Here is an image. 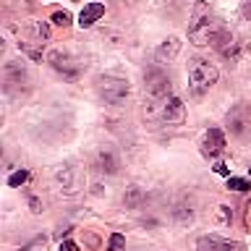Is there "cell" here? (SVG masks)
<instances>
[{
	"label": "cell",
	"instance_id": "cell-1",
	"mask_svg": "<svg viewBox=\"0 0 251 251\" xmlns=\"http://www.w3.org/2000/svg\"><path fill=\"white\" fill-rule=\"evenodd\" d=\"M225 31L227 29L223 26V21H220L215 13H209L207 8H199L196 19L188 24V39H191L196 47H204V45L215 47V42L225 34Z\"/></svg>",
	"mask_w": 251,
	"mask_h": 251
},
{
	"label": "cell",
	"instance_id": "cell-2",
	"mask_svg": "<svg viewBox=\"0 0 251 251\" xmlns=\"http://www.w3.org/2000/svg\"><path fill=\"white\" fill-rule=\"evenodd\" d=\"M147 115H157L165 123L180 126L186 121V105H183V100H180V97L170 94V97H165L160 102H152V105L147 107Z\"/></svg>",
	"mask_w": 251,
	"mask_h": 251
},
{
	"label": "cell",
	"instance_id": "cell-3",
	"mask_svg": "<svg viewBox=\"0 0 251 251\" xmlns=\"http://www.w3.org/2000/svg\"><path fill=\"white\" fill-rule=\"evenodd\" d=\"M217 81V68L212 63L201 60V58H194L188 63V84H191L194 94H204L209 92V86Z\"/></svg>",
	"mask_w": 251,
	"mask_h": 251
},
{
	"label": "cell",
	"instance_id": "cell-4",
	"mask_svg": "<svg viewBox=\"0 0 251 251\" xmlns=\"http://www.w3.org/2000/svg\"><path fill=\"white\" fill-rule=\"evenodd\" d=\"M225 126H227V131H230V136L246 139L251 133V102H238V105H233L225 115Z\"/></svg>",
	"mask_w": 251,
	"mask_h": 251
},
{
	"label": "cell",
	"instance_id": "cell-5",
	"mask_svg": "<svg viewBox=\"0 0 251 251\" xmlns=\"http://www.w3.org/2000/svg\"><path fill=\"white\" fill-rule=\"evenodd\" d=\"M97 92L105 102H110V105H121V102H126L131 94L128 81H126V78H118V76H102L97 81Z\"/></svg>",
	"mask_w": 251,
	"mask_h": 251
},
{
	"label": "cell",
	"instance_id": "cell-6",
	"mask_svg": "<svg viewBox=\"0 0 251 251\" xmlns=\"http://www.w3.org/2000/svg\"><path fill=\"white\" fill-rule=\"evenodd\" d=\"M144 89H147L149 102H160L165 97H170V78L165 76L162 71H149Z\"/></svg>",
	"mask_w": 251,
	"mask_h": 251
},
{
	"label": "cell",
	"instance_id": "cell-7",
	"mask_svg": "<svg viewBox=\"0 0 251 251\" xmlns=\"http://www.w3.org/2000/svg\"><path fill=\"white\" fill-rule=\"evenodd\" d=\"M196 249L199 251H243V243L225 241V238H217V235H201L196 241Z\"/></svg>",
	"mask_w": 251,
	"mask_h": 251
},
{
	"label": "cell",
	"instance_id": "cell-8",
	"mask_svg": "<svg viewBox=\"0 0 251 251\" xmlns=\"http://www.w3.org/2000/svg\"><path fill=\"white\" fill-rule=\"evenodd\" d=\"M225 152V133L220 128H209L204 133V141H201V154L204 157H220Z\"/></svg>",
	"mask_w": 251,
	"mask_h": 251
},
{
	"label": "cell",
	"instance_id": "cell-9",
	"mask_svg": "<svg viewBox=\"0 0 251 251\" xmlns=\"http://www.w3.org/2000/svg\"><path fill=\"white\" fill-rule=\"evenodd\" d=\"M50 63H52V68L58 71V74H63V78H68V81H74V78L78 76V63L71 60L66 52H52Z\"/></svg>",
	"mask_w": 251,
	"mask_h": 251
},
{
	"label": "cell",
	"instance_id": "cell-10",
	"mask_svg": "<svg viewBox=\"0 0 251 251\" xmlns=\"http://www.w3.org/2000/svg\"><path fill=\"white\" fill-rule=\"evenodd\" d=\"M102 16H105V5H102V3H89V5H84V11L78 13V26H81V29L92 26V24L100 21Z\"/></svg>",
	"mask_w": 251,
	"mask_h": 251
},
{
	"label": "cell",
	"instance_id": "cell-11",
	"mask_svg": "<svg viewBox=\"0 0 251 251\" xmlns=\"http://www.w3.org/2000/svg\"><path fill=\"white\" fill-rule=\"evenodd\" d=\"M178 50H180V39L178 37H168L160 47H157V60H160V63H170L178 55Z\"/></svg>",
	"mask_w": 251,
	"mask_h": 251
},
{
	"label": "cell",
	"instance_id": "cell-12",
	"mask_svg": "<svg viewBox=\"0 0 251 251\" xmlns=\"http://www.w3.org/2000/svg\"><path fill=\"white\" fill-rule=\"evenodd\" d=\"M74 176H76V168H60L58 176H55V178H58V183L66 188V194H76L78 191V180Z\"/></svg>",
	"mask_w": 251,
	"mask_h": 251
},
{
	"label": "cell",
	"instance_id": "cell-13",
	"mask_svg": "<svg viewBox=\"0 0 251 251\" xmlns=\"http://www.w3.org/2000/svg\"><path fill=\"white\" fill-rule=\"evenodd\" d=\"M97 168L102 173H107V176H113V173L118 170V157L110 152V149H102V152L97 154Z\"/></svg>",
	"mask_w": 251,
	"mask_h": 251
},
{
	"label": "cell",
	"instance_id": "cell-14",
	"mask_svg": "<svg viewBox=\"0 0 251 251\" xmlns=\"http://www.w3.org/2000/svg\"><path fill=\"white\" fill-rule=\"evenodd\" d=\"M144 201H147L144 191H141V188H136V186H131V188H128V194H126V207H131V209H139Z\"/></svg>",
	"mask_w": 251,
	"mask_h": 251
},
{
	"label": "cell",
	"instance_id": "cell-15",
	"mask_svg": "<svg viewBox=\"0 0 251 251\" xmlns=\"http://www.w3.org/2000/svg\"><path fill=\"white\" fill-rule=\"evenodd\" d=\"M107 251H126V238H123L121 233H113V235H110Z\"/></svg>",
	"mask_w": 251,
	"mask_h": 251
},
{
	"label": "cell",
	"instance_id": "cell-16",
	"mask_svg": "<svg viewBox=\"0 0 251 251\" xmlns=\"http://www.w3.org/2000/svg\"><path fill=\"white\" fill-rule=\"evenodd\" d=\"M26 180H29V173H26V170L21 168V170H16V173H11V178H8V186H13V188H16V186L26 183Z\"/></svg>",
	"mask_w": 251,
	"mask_h": 251
},
{
	"label": "cell",
	"instance_id": "cell-17",
	"mask_svg": "<svg viewBox=\"0 0 251 251\" xmlns=\"http://www.w3.org/2000/svg\"><path fill=\"white\" fill-rule=\"evenodd\" d=\"M227 188H233V191H249L251 183L246 178H227Z\"/></svg>",
	"mask_w": 251,
	"mask_h": 251
},
{
	"label": "cell",
	"instance_id": "cell-18",
	"mask_svg": "<svg viewBox=\"0 0 251 251\" xmlns=\"http://www.w3.org/2000/svg\"><path fill=\"white\" fill-rule=\"evenodd\" d=\"M52 24H58V26H68V24H71V13H68V11L52 13Z\"/></svg>",
	"mask_w": 251,
	"mask_h": 251
},
{
	"label": "cell",
	"instance_id": "cell-19",
	"mask_svg": "<svg viewBox=\"0 0 251 251\" xmlns=\"http://www.w3.org/2000/svg\"><path fill=\"white\" fill-rule=\"evenodd\" d=\"M217 217L223 220V223H230L233 215H230V209H227V207H217Z\"/></svg>",
	"mask_w": 251,
	"mask_h": 251
},
{
	"label": "cell",
	"instance_id": "cell-20",
	"mask_svg": "<svg viewBox=\"0 0 251 251\" xmlns=\"http://www.w3.org/2000/svg\"><path fill=\"white\" fill-rule=\"evenodd\" d=\"M42 246H47V238H37L34 243H29V246L21 249V251H34V249H42Z\"/></svg>",
	"mask_w": 251,
	"mask_h": 251
},
{
	"label": "cell",
	"instance_id": "cell-21",
	"mask_svg": "<svg viewBox=\"0 0 251 251\" xmlns=\"http://www.w3.org/2000/svg\"><path fill=\"white\" fill-rule=\"evenodd\" d=\"M215 173H217V176H227V178H230V168H227L225 162H217L215 165Z\"/></svg>",
	"mask_w": 251,
	"mask_h": 251
},
{
	"label": "cell",
	"instance_id": "cell-22",
	"mask_svg": "<svg viewBox=\"0 0 251 251\" xmlns=\"http://www.w3.org/2000/svg\"><path fill=\"white\" fill-rule=\"evenodd\" d=\"M58 251H81V249H78L74 241H66V243H60V249H58Z\"/></svg>",
	"mask_w": 251,
	"mask_h": 251
},
{
	"label": "cell",
	"instance_id": "cell-23",
	"mask_svg": "<svg viewBox=\"0 0 251 251\" xmlns=\"http://www.w3.org/2000/svg\"><path fill=\"white\" fill-rule=\"evenodd\" d=\"M246 225L251 227V201L246 204Z\"/></svg>",
	"mask_w": 251,
	"mask_h": 251
},
{
	"label": "cell",
	"instance_id": "cell-24",
	"mask_svg": "<svg viewBox=\"0 0 251 251\" xmlns=\"http://www.w3.org/2000/svg\"><path fill=\"white\" fill-rule=\"evenodd\" d=\"M31 212H42V207H39L37 199H31Z\"/></svg>",
	"mask_w": 251,
	"mask_h": 251
}]
</instances>
